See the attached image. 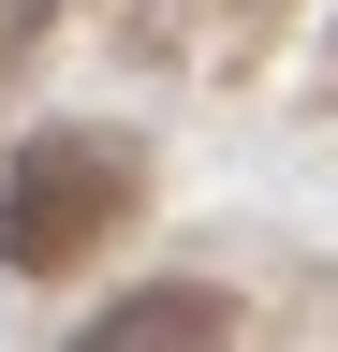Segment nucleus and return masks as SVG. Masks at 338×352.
Returning <instances> with one entry per match:
<instances>
[{"mask_svg":"<svg viewBox=\"0 0 338 352\" xmlns=\"http://www.w3.org/2000/svg\"><path fill=\"white\" fill-rule=\"evenodd\" d=\"M118 176H133V147H118V132H30V147L0 162V250H15L30 279H45V264H74L118 206H133Z\"/></svg>","mask_w":338,"mask_h":352,"instance_id":"f257e3e1","label":"nucleus"},{"mask_svg":"<svg viewBox=\"0 0 338 352\" xmlns=\"http://www.w3.org/2000/svg\"><path fill=\"white\" fill-rule=\"evenodd\" d=\"M74 352H221V294H133L118 323H89Z\"/></svg>","mask_w":338,"mask_h":352,"instance_id":"f03ea898","label":"nucleus"}]
</instances>
